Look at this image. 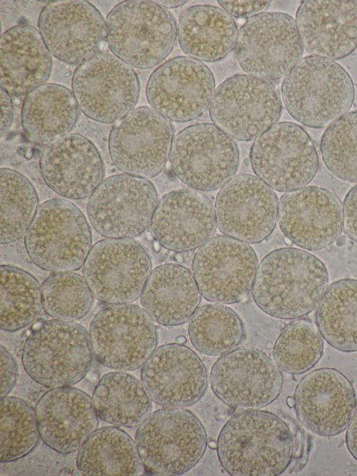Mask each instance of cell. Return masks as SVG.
<instances>
[{"mask_svg":"<svg viewBox=\"0 0 357 476\" xmlns=\"http://www.w3.org/2000/svg\"><path fill=\"white\" fill-rule=\"evenodd\" d=\"M217 454L234 476H276L289 466L294 439L288 424L275 414L259 410L232 416L222 428Z\"/></svg>","mask_w":357,"mask_h":476,"instance_id":"1","label":"cell"},{"mask_svg":"<svg viewBox=\"0 0 357 476\" xmlns=\"http://www.w3.org/2000/svg\"><path fill=\"white\" fill-rule=\"evenodd\" d=\"M324 262L305 251L281 248L266 255L257 267L252 288L256 304L280 319H296L310 313L328 285Z\"/></svg>","mask_w":357,"mask_h":476,"instance_id":"2","label":"cell"},{"mask_svg":"<svg viewBox=\"0 0 357 476\" xmlns=\"http://www.w3.org/2000/svg\"><path fill=\"white\" fill-rule=\"evenodd\" d=\"M281 92L289 114L314 128L330 126L346 114L355 96L352 79L343 67L313 55L302 59L291 70Z\"/></svg>","mask_w":357,"mask_h":476,"instance_id":"3","label":"cell"},{"mask_svg":"<svg viewBox=\"0 0 357 476\" xmlns=\"http://www.w3.org/2000/svg\"><path fill=\"white\" fill-rule=\"evenodd\" d=\"M86 329L57 319L35 323L22 348V362L28 375L48 388L71 386L82 380L93 361Z\"/></svg>","mask_w":357,"mask_h":476,"instance_id":"4","label":"cell"},{"mask_svg":"<svg viewBox=\"0 0 357 476\" xmlns=\"http://www.w3.org/2000/svg\"><path fill=\"white\" fill-rule=\"evenodd\" d=\"M113 54L137 69H150L172 51L177 35L172 13L154 1L128 0L116 5L105 20Z\"/></svg>","mask_w":357,"mask_h":476,"instance_id":"5","label":"cell"},{"mask_svg":"<svg viewBox=\"0 0 357 476\" xmlns=\"http://www.w3.org/2000/svg\"><path fill=\"white\" fill-rule=\"evenodd\" d=\"M24 246L39 268L54 273L73 272L83 266L92 248L91 231L75 204L54 198L39 206L25 235Z\"/></svg>","mask_w":357,"mask_h":476,"instance_id":"6","label":"cell"},{"mask_svg":"<svg viewBox=\"0 0 357 476\" xmlns=\"http://www.w3.org/2000/svg\"><path fill=\"white\" fill-rule=\"evenodd\" d=\"M135 443L144 467L162 475H179L195 467L207 445L198 417L182 408H165L151 413L139 426Z\"/></svg>","mask_w":357,"mask_h":476,"instance_id":"7","label":"cell"},{"mask_svg":"<svg viewBox=\"0 0 357 476\" xmlns=\"http://www.w3.org/2000/svg\"><path fill=\"white\" fill-rule=\"evenodd\" d=\"M89 338L97 361L119 371L142 366L158 343L152 318L144 309L130 303L102 307L91 322Z\"/></svg>","mask_w":357,"mask_h":476,"instance_id":"8","label":"cell"},{"mask_svg":"<svg viewBox=\"0 0 357 476\" xmlns=\"http://www.w3.org/2000/svg\"><path fill=\"white\" fill-rule=\"evenodd\" d=\"M303 52L295 20L280 12H263L247 19L235 45L242 70L268 82L286 77L299 62Z\"/></svg>","mask_w":357,"mask_h":476,"instance_id":"9","label":"cell"},{"mask_svg":"<svg viewBox=\"0 0 357 476\" xmlns=\"http://www.w3.org/2000/svg\"><path fill=\"white\" fill-rule=\"evenodd\" d=\"M169 158L183 183L196 191H212L234 177L239 153L235 141L216 126L199 123L176 135Z\"/></svg>","mask_w":357,"mask_h":476,"instance_id":"10","label":"cell"},{"mask_svg":"<svg viewBox=\"0 0 357 476\" xmlns=\"http://www.w3.org/2000/svg\"><path fill=\"white\" fill-rule=\"evenodd\" d=\"M280 94L268 81L248 75H234L216 89L209 105L215 126L238 141L257 138L280 119Z\"/></svg>","mask_w":357,"mask_h":476,"instance_id":"11","label":"cell"},{"mask_svg":"<svg viewBox=\"0 0 357 476\" xmlns=\"http://www.w3.org/2000/svg\"><path fill=\"white\" fill-rule=\"evenodd\" d=\"M250 158L257 177L279 192L307 185L319 169L312 139L303 127L290 121L275 123L255 138Z\"/></svg>","mask_w":357,"mask_h":476,"instance_id":"12","label":"cell"},{"mask_svg":"<svg viewBox=\"0 0 357 476\" xmlns=\"http://www.w3.org/2000/svg\"><path fill=\"white\" fill-rule=\"evenodd\" d=\"M72 90L88 118L112 124L134 109L140 84L132 67L113 54L99 52L76 68Z\"/></svg>","mask_w":357,"mask_h":476,"instance_id":"13","label":"cell"},{"mask_svg":"<svg viewBox=\"0 0 357 476\" xmlns=\"http://www.w3.org/2000/svg\"><path fill=\"white\" fill-rule=\"evenodd\" d=\"M157 204V191L150 181L120 174L106 178L95 189L86 214L101 236L132 239L151 224Z\"/></svg>","mask_w":357,"mask_h":476,"instance_id":"14","label":"cell"},{"mask_svg":"<svg viewBox=\"0 0 357 476\" xmlns=\"http://www.w3.org/2000/svg\"><path fill=\"white\" fill-rule=\"evenodd\" d=\"M151 269V258L139 243L130 238H105L93 245L82 274L100 302L130 304L141 296Z\"/></svg>","mask_w":357,"mask_h":476,"instance_id":"15","label":"cell"},{"mask_svg":"<svg viewBox=\"0 0 357 476\" xmlns=\"http://www.w3.org/2000/svg\"><path fill=\"white\" fill-rule=\"evenodd\" d=\"M173 140L170 121L153 108L141 106L113 126L109 135V154L123 174L148 179L164 169Z\"/></svg>","mask_w":357,"mask_h":476,"instance_id":"16","label":"cell"},{"mask_svg":"<svg viewBox=\"0 0 357 476\" xmlns=\"http://www.w3.org/2000/svg\"><path fill=\"white\" fill-rule=\"evenodd\" d=\"M213 392L225 404L259 409L280 395L283 377L273 361L253 347H240L223 354L210 373Z\"/></svg>","mask_w":357,"mask_h":476,"instance_id":"17","label":"cell"},{"mask_svg":"<svg viewBox=\"0 0 357 476\" xmlns=\"http://www.w3.org/2000/svg\"><path fill=\"white\" fill-rule=\"evenodd\" d=\"M258 260L244 241L216 236L194 255L192 272L201 295L208 301L231 304L243 300L252 288Z\"/></svg>","mask_w":357,"mask_h":476,"instance_id":"18","label":"cell"},{"mask_svg":"<svg viewBox=\"0 0 357 476\" xmlns=\"http://www.w3.org/2000/svg\"><path fill=\"white\" fill-rule=\"evenodd\" d=\"M215 87L214 76L205 64L180 56L153 70L146 84V96L151 108L169 121L187 122L206 110Z\"/></svg>","mask_w":357,"mask_h":476,"instance_id":"19","label":"cell"},{"mask_svg":"<svg viewBox=\"0 0 357 476\" xmlns=\"http://www.w3.org/2000/svg\"><path fill=\"white\" fill-rule=\"evenodd\" d=\"M38 31L50 53L70 65H81L100 51L106 39V22L85 0H59L42 9Z\"/></svg>","mask_w":357,"mask_h":476,"instance_id":"20","label":"cell"},{"mask_svg":"<svg viewBox=\"0 0 357 476\" xmlns=\"http://www.w3.org/2000/svg\"><path fill=\"white\" fill-rule=\"evenodd\" d=\"M215 212L219 230L248 244L259 243L273 232L278 202L273 188L259 177H233L218 191Z\"/></svg>","mask_w":357,"mask_h":476,"instance_id":"21","label":"cell"},{"mask_svg":"<svg viewBox=\"0 0 357 476\" xmlns=\"http://www.w3.org/2000/svg\"><path fill=\"white\" fill-rule=\"evenodd\" d=\"M278 219L284 235L309 251L334 243L342 230V205L333 191L307 186L288 191L280 199Z\"/></svg>","mask_w":357,"mask_h":476,"instance_id":"22","label":"cell"},{"mask_svg":"<svg viewBox=\"0 0 357 476\" xmlns=\"http://www.w3.org/2000/svg\"><path fill=\"white\" fill-rule=\"evenodd\" d=\"M294 399L299 421L323 436L342 433L357 406L351 382L333 368H321L306 374L297 385Z\"/></svg>","mask_w":357,"mask_h":476,"instance_id":"23","label":"cell"},{"mask_svg":"<svg viewBox=\"0 0 357 476\" xmlns=\"http://www.w3.org/2000/svg\"><path fill=\"white\" fill-rule=\"evenodd\" d=\"M39 168L47 187L68 200L89 197L105 176L98 149L89 139L76 133L47 144L41 153Z\"/></svg>","mask_w":357,"mask_h":476,"instance_id":"24","label":"cell"},{"mask_svg":"<svg viewBox=\"0 0 357 476\" xmlns=\"http://www.w3.org/2000/svg\"><path fill=\"white\" fill-rule=\"evenodd\" d=\"M141 379L151 399L165 408L197 403L208 384L201 359L189 347L178 343L155 349L143 365Z\"/></svg>","mask_w":357,"mask_h":476,"instance_id":"25","label":"cell"},{"mask_svg":"<svg viewBox=\"0 0 357 476\" xmlns=\"http://www.w3.org/2000/svg\"><path fill=\"white\" fill-rule=\"evenodd\" d=\"M211 200L196 190L180 189L158 202L150 230L161 246L178 253L194 250L210 239L216 228Z\"/></svg>","mask_w":357,"mask_h":476,"instance_id":"26","label":"cell"},{"mask_svg":"<svg viewBox=\"0 0 357 476\" xmlns=\"http://www.w3.org/2000/svg\"><path fill=\"white\" fill-rule=\"evenodd\" d=\"M35 410L40 438L60 454L78 450L98 426L92 399L71 386L48 390Z\"/></svg>","mask_w":357,"mask_h":476,"instance_id":"27","label":"cell"},{"mask_svg":"<svg viewBox=\"0 0 357 476\" xmlns=\"http://www.w3.org/2000/svg\"><path fill=\"white\" fill-rule=\"evenodd\" d=\"M296 24L303 47L313 56L338 60L357 48L355 1H303Z\"/></svg>","mask_w":357,"mask_h":476,"instance_id":"28","label":"cell"},{"mask_svg":"<svg viewBox=\"0 0 357 476\" xmlns=\"http://www.w3.org/2000/svg\"><path fill=\"white\" fill-rule=\"evenodd\" d=\"M52 66L51 53L33 26L17 24L1 35V87L10 96L26 95L45 84Z\"/></svg>","mask_w":357,"mask_h":476,"instance_id":"29","label":"cell"},{"mask_svg":"<svg viewBox=\"0 0 357 476\" xmlns=\"http://www.w3.org/2000/svg\"><path fill=\"white\" fill-rule=\"evenodd\" d=\"M200 294L188 268L167 263L151 271L141 295V304L155 322L176 326L186 322L195 312Z\"/></svg>","mask_w":357,"mask_h":476,"instance_id":"30","label":"cell"},{"mask_svg":"<svg viewBox=\"0 0 357 476\" xmlns=\"http://www.w3.org/2000/svg\"><path fill=\"white\" fill-rule=\"evenodd\" d=\"M238 27L232 16L212 5H195L182 13L177 29L182 51L189 57L215 62L236 45Z\"/></svg>","mask_w":357,"mask_h":476,"instance_id":"31","label":"cell"},{"mask_svg":"<svg viewBox=\"0 0 357 476\" xmlns=\"http://www.w3.org/2000/svg\"><path fill=\"white\" fill-rule=\"evenodd\" d=\"M78 107L69 89L59 84L45 83L26 95L21 125L31 142L47 144L73 128L78 118Z\"/></svg>","mask_w":357,"mask_h":476,"instance_id":"32","label":"cell"},{"mask_svg":"<svg viewBox=\"0 0 357 476\" xmlns=\"http://www.w3.org/2000/svg\"><path fill=\"white\" fill-rule=\"evenodd\" d=\"M136 443L116 426L97 429L79 449L77 467L82 475L136 476L144 472Z\"/></svg>","mask_w":357,"mask_h":476,"instance_id":"33","label":"cell"},{"mask_svg":"<svg viewBox=\"0 0 357 476\" xmlns=\"http://www.w3.org/2000/svg\"><path fill=\"white\" fill-rule=\"evenodd\" d=\"M92 402L101 420L130 428L139 426L152 408L143 383L124 372L104 375L95 387Z\"/></svg>","mask_w":357,"mask_h":476,"instance_id":"34","label":"cell"},{"mask_svg":"<svg viewBox=\"0 0 357 476\" xmlns=\"http://www.w3.org/2000/svg\"><path fill=\"white\" fill-rule=\"evenodd\" d=\"M316 323L332 348L357 352V279H340L327 288L318 304Z\"/></svg>","mask_w":357,"mask_h":476,"instance_id":"35","label":"cell"},{"mask_svg":"<svg viewBox=\"0 0 357 476\" xmlns=\"http://www.w3.org/2000/svg\"><path fill=\"white\" fill-rule=\"evenodd\" d=\"M1 330L14 332L34 322L43 307V292L38 280L28 272L11 265H1Z\"/></svg>","mask_w":357,"mask_h":476,"instance_id":"36","label":"cell"},{"mask_svg":"<svg viewBox=\"0 0 357 476\" xmlns=\"http://www.w3.org/2000/svg\"><path fill=\"white\" fill-rule=\"evenodd\" d=\"M188 334L198 351L215 356L237 347L243 340L244 328L233 309L219 304H206L191 316Z\"/></svg>","mask_w":357,"mask_h":476,"instance_id":"37","label":"cell"},{"mask_svg":"<svg viewBox=\"0 0 357 476\" xmlns=\"http://www.w3.org/2000/svg\"><path fill=\"white\" fill-rule=\"evenodd\" d=\"M0 242L8 244L26 235L38 209V197L29 179L10 168H1Z\"/></svg>","mask_w":357,"mask_h":476,"instance_id":"38","label":"cell"},{"mask_svg":"<svg viewBox=\"0 0 357 476\" xmlns=\"http://www.w3.org/2000/svg\"><path fill=\"white\" fill-rule=\"evenodd\" d=\"M36 410L15 396L1 398L0 461L18 460L32 452L40 440Z\"/></svg>","mask_w":357,"mask_h":476,"instance_id":"39","label":"cell"},{"mask_svg":"<svg viewBox=\"0 0 357 476\" xmlns=\"http://www.w3.org/2000/svg\"><path fill=\"white\" fill-rule=\"evenodd\" d=\"M324 344L319 332L308 320L289 324L276 339L273 356L277 366L291 374L311 369L321 359Z\"/></svg>","mask_w":357,"mask_h":476,"instance_id":"40","label":"cell"},{"mask_svg":"<svg viewBox=\"0 0 357 476\" xmlns=\"http://www.w3.org/2000/svg\"><path fill=\"white\" fill-rule=\"evenodd\" d=\"M43 308L54 319L75 321L84 317L93 295L84 277L73 272L54 273L42 285Z\"/></svg>","mask_w":357,"mask_h":476,"instance_id":"41","label":"cell"},{"mask_svg":"<svg viewBox=\"0 0 357 476\" xmlns=\"http://www.w3.org/2000/svg\"><path fill=\"white\" fill-rule=\"evenodd\" d=\"M320 149L331 173L344 181L357 182V111L347 113L325 130Z\"/></svg>","mask_w":357,"mask_h":476,"instance_id":"42","label":"cell"},{"mask_svg":"<svg viewBox=\"0 0 357 476\" xmlns=\"http://www.w3.org/2000/svg\"><path fill=\"white\" fill-rule=\"evenodd\" d=\"M271 1H218L222 8L231 16L250 18L263 13L268 8Z\"/></svg>","mask_w":357,"mask_h":476,"instance_id":"43","label":"cell"},{"mask_svg":"<svg viewBox=\"0 0 357 476\" xmlns=\"http://www.w3.org/2000/svg\"><path fill=\"white\" fill-rule=\"evenodd\" d=\"M342 228L344 234L357 243V184L351 188L344 200Z\"/></svg>","mask_w":357,"mask_h":476,"instance_id":"44","label":"cell"},{"mask_svg":"<svg viewBox=\"0 0 357 476\" xmlns=\"http://www.w3.org/2000/svg\"><path fill=\"white\" fill-rule=\"evenodd\" d=\"M1 398L8 396L15 385L17 366L11 354L2 345L0 349Z\"/></svg>","mask_w":357,"mask_h":476,"instance_id":"45","label":"cell"},{"mask_svg":"<svg viewBox=\"0 0 357 476\" xmlns=\"http://www.w3.org/2000/svg\"><path fill=\"white\" fill-rule=\"evenodd\" d=\"M13 120V105L10 94L1 87L0 135L3 137L10 129Z\"/></svg>","mask_w":357,"mask_h":476,"instance_id":"46","label":"cell"},{"mask_svg":"<svg viewBox=\"0 0 357 476\" xmlns=\"http://www.w3.org/2000/svg\"><path fill=\"white\" fill-rule=\"evenodd\" d=\"M346 444L349 453L357 461V410L347 428Z\"/></svg>","mask_w":357,"mask_h":476,"instance_id":"47","label":"cell"},{"mask_svg":"<svg viewBox=\"0 0 357 476\" xmlns=\"http://www.w3.org/2000/svg\"><path fill=\"white\" fill-rule=\"evenodd\" d=\"M166 9L176 8L188 2V1H154Z\"/></svg>","mask_w":357,"mask_h":476,"instance_id":"48","label":"cell"},{"mask_svg":"<svg viewBox=\"0 0 357 476\" xmlns=\"http://www.w3.org/2000/svg\"><path fill=\"white\" fill-rule=\"evenodd\" d=\"M176 341L178 343L183 344L186 341V339L183 336H179L176 339Z\"/></svg>","mask_w":357,"mask_h":476,"instance_id":"49","label":"cell"},{"mask_svg":"<svg viewBox=\"0 0 357 476\" xmlns=\"http://www.w3.org/2000/svg\"><path fill=\"white\" fill-rule=\"evenodd\" d=\"M287 403L289 407L294 406V399L292 397H288L287 399Z\"/></svg>","mask_w":357,"mask_h":476,"instance_id":"50","label":"cell"},{"mask_svg":"<svg viewBox=\"0 0 357 476\" xmlns=\"http://www.w3.org/2000/svg\"><path fill=\"white\" fill-rule=\"evenodd\" d=\"M175 259H176V260L178 261V262H183V256H182L181 254H179V253H178V254H176V255H175Z\"/></svg>","mask_w":357,"mask_h":476,"instance_id":"51","label":"cell"},{"mask_svg":"<svg viewBox=\"0 0 357 476\" xmlns=\"http://www.w3.org/2000/svg\"><path fill=\"white\" fill-rule=\"evenodd\" d=\"M209 447H210L211 449H215V448L217 447V444L215 443V441L211 440V441L209 442Z\"/></svg>","mask_w":357,"mask_h":476,"instance_id":"52","label":"cell"}]
</instances>
